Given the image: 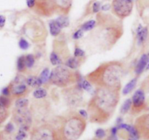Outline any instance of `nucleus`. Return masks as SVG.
<instances>
[{"label": "nucleus", "mask_w": 149, "mask_h": 140, "mask_svg": "<svg viewBox=\"0 0 149 140\" xmlns=\"http://www.w3.org/2000/svg\"><path fill=\"white\" fill-rule=\"evenodd\" d=\"M95 134V138L99 139H102L106 136V131H105V130L102 129V128H98V129L96 130Z\"/></svg>", "instance_id": "obj_39"}, {"label": "nucleus", "mask_w": 149, "mask_h": 140, "mask_svg": "<svg viewBox=\"0 0 149 140\" xmlns=\"http://www.w3.org/2000/svg\"><path fill=\"white\" fill-rule=\"evenodd\" d=\"M19 47L22 50H27L29 48V43L24 38H20L18 42Z\"/></svg>", "instance_id": "obj_38"}, {"label": "nucleus", "mask_w": 149, "mask_h": 140, "mask_svg": "<svg viewBox=\"0 0 149 140\" xmlns=\"http://www.w3.org/2000/svg\"><path fill=\"white\" fill-rule=\"evenodd\" d=\"M30 110L33 118H45L49 110V104L45 100L40 101V99H36L35 102H32Z\"/></svg>", "instance_id": "obj_13"}, {"label": "nucleus", "mask_w": 149, "mask_h": 140, "mask_svg": "<svg viewBox=\"0 0 149 140\" xmlns=\"http://www.w3.org/2000/svg\"><path fill=\"white\" fill-rule=\"evenodd\" d=\"M124 66L122 62L111 61L100 64L86 75V80L95 87H103L121 90Z\"/></svg>", "instance_id": "obj_3"}, {"label": "nucleus", "mask_w": 149, "mask_h": 140, "mask_svg": "<svg viewBox=\"0 0 149 140\" xmlns=\"http://www.w3.org/2000/svg\"><path fill=\"white\" fill-rule=\"evenodd\" d=\"M79 85H80V87L82 89L85 90L86 91H90L92 90V85H93L85 79V80H83L82 81H80V83H79Z\"/></svg>", "instance_id": "obj_35"}, {"label": "nucleus", "mask_w": 149, "mask_h": 140, "mask_svg": "<svg viewBox=\"0 0 149 140\" xmlns=\"http://www.w3.org/2000/svg\"><path fill=\"white\" fill-rule=\"evenodd\" d=\"M12 119L19 127V129L28 131L30 130L33 123V116L29 107L14 108L13 110Z\"/></svg>", "instance_id": "obj_9"}, {"label": "nucleus", "mask_w": 149, "mask_h": 140, "mask_svg": "<svg viewBox=\"0 0 149 140\" xmlns=\"http://www.w3.org/2000/svg\"><path fill=\"white\" fill-rule=\"evenodd\" d=\"M110 8H111V5L109 4H104V5L101 6V10H103V12L108 11Z\"/></svg>", "instance_id": "obj_46"}, {"label": "nucleus", "mask_w": 149, "mask_h": 140, "mask_svg": "<svg viewBox=\"0 0 149 140\" xmlns=\"http://www.w3.org/2000/svg\"><path fill=\"white\" fill-rule=\"evenodd\" d=\"M146 69L147 70H149V63H148V64H147L146 66Z\"/></svg>", "instance_id": "obj_49"}, {"label": "nucleus", "mask_w": 149, "mask_h": 140, "mask_svg": "<svg viewBox=\"0 0 149 140\" xmlns=\"http://www.w3.org/2000/svg\"><path fill=\"white\" fill-rule=\"evenodd\" d=\"M106 140H118V138L116 136V134H111L109 136L107 137Z\"/></svg>", "instance_id": "obj_47"}, {"label": "nucleus", "mask_w": 149, "mask_h": 140, "mask_svg": "<svg viewBox=\"0 0 149 140\" xmlns=\"http://www.w3.org/2000/svg\"><path fill=\"white\" fill-rule=\"evenodd\" d=\"M49 69L48 68H45L42 70V71L41 72L40 75L39 76V78L42 80V83H45L47 82V80H49Z\"/></svg>", "instance_id": "obj_34"}, {"label": "nucleus", "mask_w": 149, "mask_h": 140, "mask_svg": "<svg viewBox=\"0 0 149 140\" xmlns=\"http://www.w3.org/2000/svg\"><path fill=\"white\" fill-rule=\"evenodd\" d=\"M26 69L27 67H26L25 55H20L17 60V70L19 72H24Z\"/></svg>", "instance_id": "obj_25"}, {"label": "nucleus", "mask_w": 149, "mask_h": 140, "mask_svg": "<svg viewBox=\"0 0 149 140\" xmlns=\"http://www.w3.org/2000/svg\"><path fill=\"white\" fill-rule=\"evenodd\" d=\"M137 84V78H134L132 80H131L125 86V88L122 90V94L123 95H127L130 93L132 91L135 87L136 86Z\"/></svg>", "instance_id": "obj_22"}, {"label": "nucleus", "mask_w": 149, "mask_h": 140, "mask_svg": "<svg viewBox=\"0 0 149 140\" xmlns=\"http://www.w3.org/2000/svg\"><path fill=\"white\" fill-rule=\"evenodd\" d=\"M12 99L13 98L10 99V96H4L1 95L0 96V104L5 107L10 109V106L12 105Z\"/></svg>", "instance_id": "obj_30"}, {"label": "nucleus", "mask_w": 149, "mask_h": 140, "mask_svg": "<svg viewBox=\"0 0 149 140\" xmlns=\"http://www.w3.org/2000/svg\"><path fill=\"white\" fill-rule=\"evenodd\" d=\"M81 89L79 85L77 84L65 88L62 90L64 101L69 107H79L84 104Z\"/></svg>", "instance_id": "obj_8"}, {"label": "nucleus", "mask_w": 149, "mask_h": 140, "mask_svg": "<svg viewBox=\"0 0 149 140\" xmlns=\"http://www.w3.org/2000/svg\"><path fill=\"white\" fill-rule=\"evenodd\" d=\"M148 55L147 54H143L139 61H138V64H137L136 67H135V73H136V74L139 75L143 71L147 64H148Z\"/></svg>", "instance_id": "obj_17"}, {"label": "nucleus", "mask_w": 149, "mask_h": 140, "mask_svg": "<svg viewBox=\"0 0 149 140\" xmlns=\"http://www.w3.org/2000/svg\"><path fill=\"white\" fill-rule=\"evenodd\" d=\"M25 58H26V67L28 69H30L31 67H33L35 63V58L33 56V55H32V54H28L27 55H25Z\"/></svg>", "instance_id": "obj_33"}, {"label": "nucleus", "mask_w": 149, "mask_h": 140, "mask_svg": "<svg viewBox=\"0 0 149 140\" xmlns=\"http://www.w3.org/2000/svg\"><path fill=\"white\" fill-rule=\"evenodd\" d=\"M26 82L28 86L31 88H39L43 84L41 79L39 77H36V76H29L26 78Z\"/></svg>", "instance_id": "obj_19"}, {"label": "nucleus", "mask_w": 149, "mask_h": 140, "mask_svg": "<svg viewBox=\"0 0 149 140\" xmlns=\"http://www.w3.org/2000/svg\"><path fill=\"white\" fill-rule=\"evenodd\" d=\"M4 130L5 131H7V133H10V134H13V132H14V131H15L14 124H13L12 122L8 123L5 125Z\"/></svg>", "instance_id": "obj_41"}, {"label": "nucleus", "mask_w": 149, "mask_h": 140, "mask_svg": "<svg viewBox=\"0 0 149 140\" xmlns=\"http://www.w3.org/2000/svg\"><path fill=\"white\" fill-rule=\"evenodd\" d=\"M148 36V28L143 27L140 25L139 27L137 29V39L139 44L143 43Z\"/></svg>", "instance_id": "obj_18"}, {"label": "nucleus", "mask_w": 149, "mask_h": 140, "mask_svg": "<svg viewBox=\"0 0 149 140\" xmlns=\"http://www.w3.org/2000/svg\"><path fill=\"white\" fill-rule=\"evenodd\" d=\"M96 26L90 34L93 45L101 50L111 49L123 34L121 20L106 13H97Z\"/></svg>", "instance_id": "obj_2"}, {"label": "nucleus", "mask_w": 149, "mask_h": 140, "mask_svg": "<svg viewBox=\"0 0 149 140\" xmlns=\"http://www.w3.org/2000/svg\"><path fill=\"white\" fill-rule=\"evenodd\" d=\"M6 18L2 15H0V28H3L5 25Z\"/></svg>", "instance_id": "obj_44"}, {"label": "nucleus", "mask_w": 149, "mask_h": 140, "mask_svg": "<svg viewBox=\"0 0 149 140\" xmlns=\"http://www.w3.org/2000/svg\"><path fill=\"white\" fill-rule=\"evenodd\" d=\"M72 4L73 0H36L33 10L41 17H51L55 14L67 15Z\"/></svg>", "instance_id": "obj_5"}, {"label": "nucleus", "mask_w": 149, "mask_h": 140, "mask_svg": "<svg viewBox=\"0 0 149 140\" xmlns=\"http://www.w3.org/2000/svg\"><path fill=\"white\" fill-rule=\"evenodd\" d=\"M128 140H138V139H135V138H130Z\"/></svg>", "instance_id": "obj_50"}, {"label": "nucleus", "mask_w": 149, "mask_h": 140, "mask_svg": "<svg viewBox=\"0 0 149 140\" xmlns=\"http://www.w3.org/2000/svg\"><path fill=\"white\" fill-rule=\"evenodd\" d=\"M31 140H60L58 131L51 124L43 123L31 131Z\"/></svg>", "instance_id": "obj_10"}, {"label": "nucleus", "mask_w": 149, "mask_h": 140, "mask_svg": "<svg viewBox=\"0 0 149 140\" xmlns=\"http://www.w3.org/2000/svg\"><path fill=\"white\" fill-rule=\"evenodd\" d=\"M52 51L57 54V55L61 58L63 63L69 58V50L65 42H63V41L61 42L58 40L54 41Z\"/></svg>", "instance_id": "obj_15"}, {"label": "nucleus", "mask_w": 149, "mask_h": 140, "mask_svg": "<svg viewBox=\"0 0 149 140\" xmlns=\"http://www.w3.org/2000/svg\"><path fill=\"white\" fill-rule=\"evenodd\" d=\"M145 104V93L142 89H138L132 96V111L139 112Z\"/></svg>", "instance_id": "obj_16"}, {"label": "nucleus", "mask_w": 149, "mask_h": 140, "mask_svg": "<svg viewBox=\"0 0 149 140\" xmlns=\"http://www.w3.org/2000/svg\"><path fill=\"white\" fill-rule=\"evenodd\" d=\"M84 36V31L81 30V29H78V30L76 31L72 35V38L74 39H81L82 36Z\"/></svg>", "instance_id": "obj_40"}, {"label": "nucleus", "mask_w": 149, "mask_h": 140, "mask_svg": "<svg viewBox=\"0 0 149 140\" xmlns=\"http://www.w3.org/2000/svg\"><path fill=\"white\" fill-rule=\"evenodd\" d=\"M84 56H85V52L79 47L76 46L75 49H74V57L77 58H81Z\"/></svg>", "instance_id": "obj_36"}, {"label": "nucleus", "mask_w": 149, "mask_h": 140, "mask_svg": "<svg viewBox=\"0 0 149 140\" xmlns=\"http://www.w3.org/2000/svg\"><path fill=\"white\" fill-rule=\"evenodd\" d=\"M118 131V128L117 127H113V128L111 129V134H116Z\"/></svg>", "instance_id": "obj_48"}, {"label": "nucleus", "mask_w": 149, "mask_h": 140, "mask_svg": "<svg viewBox=\"0 0 149 140\" xmlns=\"http://www.w3.org/2000/svg\"><path fill=\"white\" fill-rule=\"evenodd\" d=\"M49 28L50 34L53 36H58V35L61 34V30H62L61 27L59 26L58 22L55 20V19L51 20L50 21H49Z\"/></svg>", "instance_id": "obj_20"}, {"label": "nucleus", "mask_w": 149, "mask_h": 140, "mask_svg": "<svg viewBox=\"0 0 149 140\" xmlns=\"http://www.w3.org/2000/svg\"><path fill=\"white\" fill-rule=\"evenodd\" d=\"M131 106H132V99H127V100H125V102H124L123 104L122 105L120 109V112L122 115H125V114L129 112V110L130 109Z\"/></svg>", "instance_id": "obj_29"}, {"label": "nucleus", "mask_w": 149, "mask_h": 140, "mask_svg": "<svg viewBox=\"0 0 149 140\" xmlns=\"http://www.w3.org/2000/svg\"><path fill=\"white\" fill-rule=\"evenodd\" d=\"M47 91L46 89L40 87L37 88L33 93V96L36 99H43L47 97Z\"/></svg>", "instance_id": "obj_26"}, {"label": "nucleus", "mask_w": 149, "mask_h": 140, "mask_svg": "<svg viewBox=\"0 0 149 140\" xmlns=\"http://www.w3.org/2000/svg\"><path fill=\"white\" fill-rule=\"evenodd\" d=\"M23 32L34 43H39L46 39L47 29L41 20L33 18L25 23Z\"/></svg>", "instance_id": "obj_7"}, {"label": "nucleus", "mask_w": 149, "mask_h": 140, "mask_svg": "<svg viewBox=\"0 0 149 140\" xmlns=\"http://www.w3.org/2000/svg\"><path fill=\"white\" fill-rule=\"evenodd\" d=\"M111 8L115 17L123 20L132 13L133 10V0H112Z\"/></svg>", "instance_id": "obj_11"}, {"label": "nucleus", "mask_w": 149, "mask_h": 140, "mask_svg": "<svg viewBox=\"0 0 149 140\" xmlns=\"http://www.w3.org/2000/svg\"><path fill=\"white\" fill-rule=\"evenodd\" d=\"M36 4V0H26V5L29 9H32L34 7Z\"/></svg>", "instance_id": "obj_43"}, {"label": "nucleus", "mask_w": 149, "mask_h": 140, "mask_svg": "<svg viewBox=\"0 0 149 140\" xmlns=\"http://www.w3.org/2000/svg\"><path fill=\"white\" fill-rule=\"evenodd\" d=\"M87 127L86 119L79 112H72L63 119L58 131L60 140H77L84 132Z\"/></svg>", "instance_id": "obj_4"}, {"label": "nucleus", "mask_w": 149, "mask_h": 140, "mask_svg": "<svg viewBox=\"0 0 149 140\" xmlns=\"http://www.w3.org/2000/svg\"><path fill=\"white\" fill-rule=\"evenodd\" d=\"M92 140H101V139H99L95 138V139H92Z\"/></svg>", "instance_id": "obj_51"}, {"label": "nucleus", "mask_w": 149, "mask_h": 140, "mask_svg": "<svg viewBox=\"0 0 149 140\" xmlns=\"http://www.w3.org/2000/svg\"><path fill=\"white\" fill-rule=\"evenodd\" d=\"M27 136V134H26V131L24 130L19 129L17 131V134H16L15 137V140H23L25 138H26Z\"/></svg>", "instance_id": "obj_37"}, {"label": "nucleus", "mask_w": 149, "mask_h": 140, "mask_svg": "<svg viewBox=\"0 0 149 140\" xmlns=\"http://www.w3.org/2000/svg\"><path fill=\"white\" fill-rule=\"evenodd\" d=\"M1 95L4 96H10V89L9 85L6 86L1 90Z\"/></svg>", "instance_id": "obj_42"}, {"label": "nucleus", "mask_w": 149, "mask_h": 140, "mask_svg": "<svg viewBox=\"0 0 149 140\" xmlns=\"http://www.w3.org/2000/svg\"><path fill=\"white\" fill-rule=\"evenodd\" d=\"M29 104V99L24 97L17 98L15 103V108H23L27 107Z\"/></svg>", "instance_id": "obj_28"}, {"label": "nucleus", "mask_w": 149, "mask_h": 140, "mask_svg": "<svg viewBox=\"0 0 149 140\" xmlns=\"http://www.w3.org/2000/svg\"><path fill=\"white\" fill-rule=\"evenodd\" d=\"M135 127L140 137H142L144 139H149V113L141 115L137 118Z\"/></svg>", "instance_id": "obj_14"}, {"label": "nucleus", "mask_w": 149, "mask_h": 140, "mask_svg": "<svg viewBox=\"0 0 149 140\" xmlns=\"http://www.w3.org/2000/svg\"><path fill=\"white\" fill-rule=\"evenodd\" d=\"M65 66H66L71 69H77L79 66V60L75 57H69L65 61Z\"/></svg>", "instance_id": "obj_21"}, {"label": "nucleus", "mask_w": 149, "mask_h": 140, "mask_svg": "<svg viewBox=\"0 0 149 140\" xmlns=\"http://www.w3.org/2000/svg\"><path fill=\"white\" fill-rule=\"evenodd\" d=\"M79 75L77 71L71 69L66 66H55L49 73V82L50 84L58 88H65L76 84L79 80Z\"/></svg>", "instance_id": "obj_6"}, {"label": "nucleus", "mask_w": 149, "mask_h": 140, "mask_svg": "<svg viewBox=\"0 0 149 140\" xmlns=\"http://www.w3.org/2000/svg\"><path fill=\"white\" fill-rule=\"evenodd\" d=\"M10 110L9 108L5 107L0 104V125L6 121V120L10 116Z\"/></svg>", "instance_id": "obj_23"}, {"label": "nucleus", "mask_w": 149, "mask_h": 140, "mask_svg": "<svg viewBox=\"0 0 149 140\" xmlns=\"http://www.w3.org/2000/svg\"><path fill=\"white\" fill-rule=\"evenodd\" d=\"M55 20L58 22L61 29H64L69 26V19L67 17V15H60L55 19Z\"/></svg>", "instance_id": "obj_27"}, {"label": "nucleus", "mask_w": 149, "mask_h": 140, "mask_svg": "<svg viewBox=\"0 0 149 140\" xmlns=\"http://www.w3.org/2000/svg\"><path fill=\"white\" fill-rule=\"evenodd\" d=\"M96 26V20H90L84 22L81 26L80 29L83 30L84 32H90L93 31Z\"/></svg>", "instance_id": "obj_24"}, {"label": "nucleus", "mask_w": 149, "mask_h": 140, "mask_svg": "<svg viewBox=\"0 0 149 140\" xmlns=\"http://www.w3.org/2000/svg\"><path fill=\"white\" fill-rule=\"evenodd\" d=\"M13 134H10L4 130L0 131V140H15Z\"/></svg>", "instance_id": "obj_32"}, {"label": "nucleus", "mask_w": 149, "mask_h": 140, "mask_svg": "<svg viewBox=\"0 0 149 140\" xmlns=\"http://www.w3.org/2000/svg\"><path fill=\"white\" fill-rule=\"evenodd\" d=\"M79 114L81 117H83L84 118H85V119H87V118H88V113H87V111L84 110V109H81V110H79Z\"/></svg>", "instance_id": "obj_45"}, {"label": "nucleus", "mask_w": 149, "mask_h": 140, "mask_svg": "<svg viewBox=\"0 0 149 140\" xmlns=\"http://www.w3.org/2000/svg\"><path fill=\"white\" fill-rule=\"evenodd\" d=\"M90 12L92 13H98L101 10V3L98 1H94L91 3Z\"/></svg>", "instance_id": "obj_31"}, {"label": "nucleus", "mask_w": 149, "mask_h": 140, "mask_svg": "<svg viewBox=\"0 0 149 140\" xmlns=\"http://www.w3.org/2000/svg\"><path fill=\"white\" fill-rule=\"evenodd\" d=\"M26 80L24 76L17 75L8 85L10 89V96L13 99L24 97L29 93V86L26 84Z\"/></svg>", "instance_id": "obj_12"}, {"label": "nucleus", "mask_w": 149, "mask_h": 140, "mask_svg": "<svg viewBox=\"0 0 149 140\" xmlns=\"http://www.w3.org/2000/svg\"><path fill=\"white\" fill-rule=\"evenodd\" d=\"M120 99V90L96 87L87 104V113L90 122L103 124L111 119Z\"/></svg>", "instance_id": "obj_1"}]
</instances>
